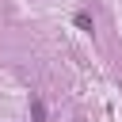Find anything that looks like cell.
I'll return each mask as SVG.
<instances>
[{"mask_svg": "<svg viewBox=\"0 0 122 122\" xmlns=\"http://www.w3.org/2000/svg\"><path fill=\"white\" fill-rule=\"evenodd\" d=\"M30 118H34V122H46V107H42V99H30Z\"/></svg>", "mask_w": 122, "mask_h": 122, "instance_id": "6da1fadb", "label": "cell"}, {"mask_svg": "<svg viewBox=\"0 0 122 122\" xmlns=\"http://www.w3.org/2000/svg\"><path fill=\"white\" fill-rule=\"evenodd\" d=\"M76 27H80V30H92V15H88V11H76Z\"/></svg>", "mask_w": 122, "mask_h": 122, "instance_id": "7a4b0ae2", "label": "cell"}]
</instances>
